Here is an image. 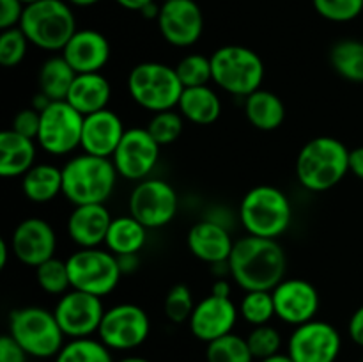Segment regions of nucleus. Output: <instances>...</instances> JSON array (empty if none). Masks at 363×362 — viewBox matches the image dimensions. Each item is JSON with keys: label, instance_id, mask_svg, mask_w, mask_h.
Listing matches in <instances>:
<instances>
[{"label": "nucleus", "instance_id": "50", "mask_svg": "<svg viewBox=\"0 0 363 362\" xmlns=\"http://www.w3.org/2000/svg\"><path fill=\"white\" fill-rule=\"evenodd\" d=\"M160 7H162V6H158V4H156V0H155V2L147 4V6H145L144 9L140 11V14L145 18V20H158Z\"/></svg>", "mask_w": 363, "mask_h": 362}, {"label": "nucleus", "instance_id": "40", "mask_svg": "<svg viewBox=\"0 0 363 362\" xmlns=\"http://www.w3.org/2000/svg\"><path fill=\"white\" fill-rule=\"evenodd\" d=\"M247 343L250 346L252 355L257 361L268 358L272 355L280 353L282 348V336L275 327L268 325H259L252 329V332L247 336Z\"/></svg>", "mask_w": 363, "mask_h": 362}, {"label": "nucleus", "instance_id": "36", "mask_svg": "<svg viewBox=\"0 0 363 362\" xmlns=\"http://www.w3.org/2000/svg\"><path fill=\"white\" fill-rule=\"evenodd\" d=\"M176 73L184 89L209 85V82H213L211 57L190 53L177 62Z\"/></svg>", "mask_w": 363, "mask_h": 362}, {"label": "nucleus", "instance_id": "41", "mask_svg": "<svg viewBox=\"0 0 363 362\" xmlns=\"http://www.w3.org/2000/svg\"><path fill=\"white\" fill-rule=\"evenodd\" d=\"M319 16L333 23H346L363 14V0H312Z\"/></svg>", "mask_w": 363, "mask_h": 362}, {"label": "nucleus", "instance_id": "18", "mask_svg": "<svg viewBox=\"0 0 363 362\" xmlns=\"http://www.w3.org/2000/svg\"><path fill=\"white\" fill-rule=\"evenodd\" d=\"M277 318L287 325H303L315 319L319 311V293L312 283L305 279H284L272 291Z\"/></svg>", "mask_w": 363, "mask_h": 362}, {"label": "nucleus", "instance_id": "49", "mask_svg": "<svg viewBox=\"0 0 363 362\" xmlns=\"http://www.w3.org/2000/svg\"><path fill=\"white\" fill-rule=\"evenodd\" d=\"M116 2L119 4L121 7H124V9L137 11V13H140V11L147 6V4L155 2V0H116Z\"/></svg>", "mask_w": 363, "mask_h": 362}, {"label": "nucleus", "instance_id": "44", "mask_svg": "<svg viewBox=\"0 0 363 362\" xmlns=\"http://www.w3.org/2000/svg\"><path fill=\"white\" fill-rule=\"evenodd\" d=\"M28 353L9 332L0 337V362H28Z\"/></svg>", "mask_w": 363, "mask_h": 362}, {"label": "nucleus", "instance_id": "22", "mask_svg": "<svg viewBox=\"0 0 363 362\" xmlns=\"http://www.w3.org/2000/svg\"><path fill=\"white\" fill-rule=\"evenodd\" d=\"M186 243L194 258L211 266L229 261L234 248V240L225 224L211 219L194 224L188 231Z\"/></svg>", "mask_w": 363, "mask_h": 362}, {"label": "nucleus", "instance_id": "19", "mask_svg": "<svg viewBox=\"0 0 363 362\" xmlns=\"http://www.w3.org/2000/svg\"><path fill=\"white\" fill-rule=\"evenodd\" d=\"M238 316H240V307L230 298L209 293L208 297L197 302L188 327L195 339L208 344L233 332Z\"/></svg>", "mask_w": 363, "mask_h": 362}, {"label": "nucleus", "instance_id": "43", "mask_svg": "<svg viewBox=\"0 0 363 362\" xmlns=\"http://www.w3.org/2000/svg\"><path fill=\"white\" fill-rule=\"evenodd\" d=\"M25 4L20 0H0V28L18 27L23 16Z\"/></svg>", "mask_w": 363, "mask_h": 362}, {"label": "nucleus", "instance_id": "23", "mask_svg": "<svg viewBox=\"0 0 363 362\" xmlns=\"http://www.w3.org/2000/svg\"><path fill=\"white\" fill-rule=\"evenodd\" d=\"M112 220L105 204L73 206L67 216V234L80 248L99 247L105 243Z\"/></svg>", "mask_w": 363, "mask_h": 362}, {"label": "nucleus", "instance_id": "20", "mask_svg": "<svg viewBox=\"0 0 363 362\" xmlns=\"http://www.w3.org/2000/svg\"><path fill=\"white\" fill-rule=\"evenodd\" d=\"M60 55L78 75L101 73L110 60V43L99 31L82 28L74 32Z\"/></svg>", "mask_w": 363, "mask_h": 362}, {"label": "nucleus", "instance_id": "29", "mask_svg": "<svg viewBox=\"0 0 363 362\" xmlns=\"http://www.w3.org/2000/svg\"><path fill=\"white\" fill-rule=\"evenodd\" d=\"M147 227L133 215L116 216L106 233L105 245L112 254H138L147 241Z\"/></svg>", "mask_w": 363, "mask_h": 362}, {"label": "nucleus", "instance_id": "4", "mask_svg": "<svg viewBox=\"0 0 363 362\" xmlns=\"http://www.w3.org/2000/svg\"><path fill=\"white\" fill-rule=\"evenodd\" d=\"M18 27L25 32L30 45L45 52H62L78 31L71 4L64 0H38L28 4Z\"/></svg>", "mask_w": 363, "mask_h": 362}, {"label": "nucleus", "instance_id": "58", "mask_svg": "<svg viewBox=\"0 0 363 362\" xmlns=\"http://www.w3.org/2000/svg\"><path fill=\"white\" fill-rule=\"evenodd\" d=\"M362 362H363V361H362Z\"/></svg>", "mask_w": 363, "mask_h": 362}, {"label": "nucleus", "instance_id": "45", "mask_svg": "<svg viewBox=\"0 0 363 362\" xmlns=\"http://www.w3.org/2000/svg\"><path fill=\"white\" fill-rule=\"evenodd\" d=\"M347 334L354 344L363 348V304L351 314L350 323H347Z\"/></svg>", "mask_w": 363, "mask_h": 362}, {"label": "nucleus", "instance_id": "55", "mask_svg": "<svg viewBox=\"0 0 363 362\" xmlns=\"http://www.w3.org/2000/svg\"><path fill=\"white\" fill-rule=\"evenodd\" d=\"M20 2H23L25 6H28V4H34V2H38V0H20Z\"/></svg>", "mask_w": 363, "mask_h": 362}, {"label": "nucleus", "instance_id": "3", "mask_svg": "<svg viewBox=\"0 0 363 362\" xmlns=\"http://www.w3.org/2000/svg\"><path fill=\"white\" fill-rule=\"evenodd\" d=\"M350 172V149L335 137H315L300 149L296 177L311 192L337 187Z\"/></svg>", "mask_w": 363, "mask_h": 362}, {"label": "nucleus", "instance_id": "53", "mask_svg": "<svg viewBox=\"0 0 363 362\" xmlns=\"http://www.w3.org/2000/svg\"><path fill=\"white\" fill-rule=\"evenodd\" d=\"M67 2H69L71 6H77V7H91V6H96L98 2H101V0H67Z\"/></svg>", "mask_w": 363, "mask_h": 362}, {"label": "nucleus", "instance_id": "32", "mask_svg": "<svg viewBox=\"0 0 363 362\" xmlns=\"http://www.w3.org/2000/svg\"><path fill=\"white\" fill-rule=\"evenodd\" d=\"M206 361L208 362H254L247 337L230 332L227 336L211 341L206 346Z\"/></svg>", "mask_w": 363, "mask_h": 362}, {"label": "nucleus", "instance_id": "57", "mask_svg": "<svg viewBox=\"0 0 363 362\" xmlns=\"http://www.w3.org/2000/svg\"><path fill=\"white\" fill-rule=\"evenodd\" d=\"M28 362H30V361H28Z\"/></svg>", "mask_w": 363, "mask_h": 362}, {"label": "nucleus", "instance_id": "11", "mask_svg": "<svg viewBox=\"0 0 363 362\" xmlns=\"http://www.w3.org/2000/svg\"><path fill=\"white\" fill-rule=\"evenodd\" d=\"M82 130L84 116L74 106L66 99L52 102L41 112V126L35 141L48 155L64 156L80 148Z\"/></svg>", "mask_w": 363, "mask_h": 362}, {"label": "nucleus", "instance_id": "46", "mask_svg": "<svg viewBox=\"0 0 363 362\" xmlns=\"http://www.w3.org/2000/svg\"><path fill=\"white\" fill-rule=\"evenodd\" d=\"M350 172L363 181V146L350 151Z\"/></svg>", "mask_w": 363, "mask_h": 362}, {"label": "nucleus", "instance_id": "39", "mask_svg": "<svg viewBox=\"0 0 363 362\" xmlns=\"http://www.w3.org/2000/svg\"><path fill=\"white\" fill-rule=\"evenodd\" d=\"M30 41L20 27L6 28L0 34V64L4 67H16L27 55Z\"/></svg>", "mask_w": 363, "mask_h": 362}, {"label": "nucleus", "instance_id": "54", "mask_svg": "<svg viewBox=\"0 0 363 362\" xmlns=\"http://www.w3.org/2000/svg\"><path fill=\"white\" fill-rule=\"evenodd\" d=\"M116 362H151V361L145 357H138V355H128V357L119 358V361H116Z\"/></svg>", "mask_w": 363, "mask_h": 362}, {"label": "nucleus", "instance_id": "31", "mask_svg": "<svg viewBox=\"0 0 363 362\" xmlns=\"http://www.w3.org/2000/svg\"><path fill=\"white\" fill-rule=\"evenodd\" d=\"M330 64L344 80L363 84V41L342 39L330 50Z\"/></svg>", "mask_w": 363, "mask_h": 362}, {"label": "nucleus", "instance_id": "1", "mask_svg": "<svg viewBox=\"0 0 363 362\" xmlns=\"http://www.w3.org/2000/svg\"><path fill=\"white\" fill-rule=\"evenodd\" d=\"M229 272L241 290L273 291L286 279L287 256L279 240L247 234L234 241Z\"/></svg>", "mask_w": 363, "mask_h": 362}, {"label": "nucleus", "instance_id": "7", "mask_svg": "<svg viewBox=\"0 0 363 362\" xmlns=\"http://www.w3.org/2000/svg\"><path fill=\"white\" fill-rule=\"evenodd\" d=\"M9 334L23 346L28 357L52 358L62 350L64 336L53 311L39 305H27L11 311Z\"/></svg>", "mask_w": 363, "mask_h": 362}, {"label": "nucleus", "instance_id": "8", "mask_svg": "<svg viewBox=\"0 0 363 362\" xmlns=\"http://www.w3.org/2000/svg\"><path fill=\"white\" fill-rule=\"evenodd\" d=\"M183 91L176 67L163 62H140L131 67L128 75V92L131 99L152 114L176 109Z\"/></svg>", "mask_w": 363, "mask_h": 362}, {"label": "nucleus", "instance_id": "28", "mask_svg": "<svg viewBox=\"0 0 363 362\" xmlns=\"http://www.w3.org/2000/svg\"><path fill=\"white\" fill-rule=\"evenodd\" d=\"M21 192L28 201L38 204L53 201L62 194V169L53 163H35L21 176Z\"/></svg>", "mask_w": 363, "mask_h": 362}, {"label": "nucleus", "instance_id": "17", "mask_svg": "<svg viewBox=\"0 0 363 362\" xmlns=\"http://www.w3.org/2000/svg\"><path fill=\"white\" fill-rule=\"evenodd\" d=\"M11 248L18 261L38 268L45 261L55 258L57 234L45 219L28 216L14 227Z\"/></svg>", "mask_w": 363, "mask_h": 362}, {"label": "nucleus", "instance_id": "52", "mask_svg": "<svg viewBox=\"0 0 363 362\" xmlns=\"http://www.w3.org/2000/svg\"><path fill=\"white\" fill-rule=\"evenodd\" d=\"M259 362H294V361L289 357V353H282V351H280V353L272 355V357L268 358H262V361Z\"/></svg>", "mask_w": 363, "mask_h": 362}, {"label": "nucleus", "instance_id": "14", "mask_svg": "<svg viewBox=\"0 0 363 362\" xmlns=\"http://www.w3.org/2000/svg\"><path fill=\"white\" fill-rule=\"evenodd\" d=\"M105 311L106 309L103 307L99 297L85 291L69 290L59 297L53 314L64 336L71 339H84L91 337L92 334H98Z\"/></svg>", "mask_w": 363, "mask_h": 362}, {"label": "nucleus", "instance_id": "10", "mask_svg": "<svg viewBox=\"0 0 363 362\" xmlns=\"http://www.w3.org/2000/svg\"><path fill=\"white\" fill-rule=\"evenodd\" d=\"M151 319L137 304H117L106 309L98 339L112 351H130L147 341Z\"/></svg>", "mask_w": 363, "mask_h": 362}, {"label": "nucleus", "instance_id": "25", "mask_svg": "<svg viewBox=\"0 0 363 362\" xmlns=\"http://www.w3.org/2000/svg\"><path fill=\"white\" fill-rule=\"evenodd\" d=\"M35 165V144L9 128L0 133V176L21 177Z\"/></svg>", "mask_w": 363, "mask_h": 362}, {"label": "nucleus", "instance_id": "16", "mask_svg": "<svg viewBox=\"0 0 363 362\" xmlns=\"http://www.w3.org/2000/svg\"><path fill=\"white\" fill-rule=\"evenodd\" d=\"M156 21L162 38L176 48L194 46L204 32V16L195 0L163 2Z\"/></svg>", "mask_w": 363, "mask_h": 362}, {"label": "nucleus", "instance_id": "24", "mask_svg": "<svg viewBox=\"0 0 363 362\" xmlns=\"http://www.w3.org/2000/svg\"><path fill=\"white\" fill-rule=\"evenodd\" d=\"M110 98H112V85L105 75L82 73L74 78L66 102L85 117L108 109Z\"/></svg>", "mask_w": 363, "mask_h": 362}, {"label": "nucleus", "instance_id": "38", "mask_svg": "<svg viewBox=\"0 0 363 362\" xmlns=\"http://www.w3.org/2000/svg\"><path fill=\"white\" fill-rule=\"evenodd\" d=\"M195 305L197 302L194 300L190 287L186 284H176L167 291L165 300H163V312L169 322L181 325V323L190 322Z\"/></svg>", "mask_w": 363, "mask_h": 362}, {"label": "nucleus", "instance_id": "47", "mask_svg": "<svg viewBox=\"0 0 363 362\" xmlns=\"http://www.w3.org/2000/svg\"><path fill=\"white\" fill-rule=\"evenodd\" d=\"M117 261H119V268H121V272H123V275H126V273L137 272L138 265H140V259H138V254L117 256Z\"/></svg>", "mask_w": 363, "mask_h": 362}, {"label": "nucleus", "instance_id": "35", "mask_svg": "<svg viewBox=\"0 0 363 362\" xmlns=\"http://www.w3.org/2000/svg\"><path fill=\"white\" fill-rule=\"evenodd\" d=\"M35 283L45 293L62 297L71 290L67 263L59 258H52L35 268Z\"/></svg>", "mask_w": 363, "mask_h": 362}, {"label": "nucleus", "instance_id": "15", "mask_svg": "<svg viewBox=\"0 0 363 362\" xmlns=\"http://www.w3.org/2000/svg\"><path fill=\"white\" fill-rule=\"evenodd\" d=\"M162 146L151 137L147 128H128L112 156L119 176L130 181L147 180L160 160Z\"/></svg>", "mask_w": 363, "mask_h": 362}, {"label": "nucleus", "instance_id": "51", "mask_svg": "<svg viewBox=\"0 0 363 362\" xmlns=\"http://www.w3.org/2000/svg\"><path fill=\"white\" fill-rule=\"evenodd\" d=\"M9 252H13L11 243H7V240H0V268H6L7 259H9Z\"/></svg>", "mask_w": 363, "mask_h": 362}, {"label": "nucleus", "instance_id": "26", "mask_svg": "<svg viewBox=\"0 0 363 362\" xmlns=\"http://www.w3.org/2000/svg\"><path fill=\"white\" fill-rule=\"evenodd\" d=\"M177 110L190 123L208 126L215 123L222 114V99L209 85L186 87L177 103Z\"/></svg>", "mask_w": 363, "mask_h": 362}, {"label": "nucleus", "instance_id": "33", "mask_svg": "<svg viewBox=\"0 0 363 362\" xmlns=\"http://www.w3.org/2000/svg\"><path fill=\"white\" fill-rule=\"evenodd\" d=\"M55 362H116L112 350L106 348L99 339L84 337V339H71L62 346Z\"/></svg>", "mask_w": 363, "mask_h": 362}, {"label": "nucleus", "instance_id": "37", "mask_svg": "<svg viewBox=\"0 0 363 362\" xmlns=\"http://www.w3.org/2000/svg\"><path fill=\"white\" fill-rule=\"evenodd\" d=\"M184 117L179 110H163V112L152 114L147 124V131L160 146H169L181 137L184 130Z\"/></svg>", "mask_w": 363, "mask_h": 362}, {"label": "nucleus", "instance_id": "30", "mask_svg": "<svg viewBox=\"0 0 363 362\" xmlns=\"http://www.w3.org/2000/svg\"><path fill=\"white\" fill-rule=\"evenodd\" d=\"M77 75V71L69 66V62L62 55L48 57L39 67V92L48 96L52 102H64L69 94V89Z\"/></svg>", "mask_w": 363, "mask_h": 362}, {"label": "nucleus", "instance_id": "34", "mask_svg": "<svg viewBox=\"0 0 363 362\" xmlns=\"http://www.w3.org/2000/svg\"><path fill=\"white\" fill-rule=\"evenodd\" d=\"M240 316L252 327L268 325L275 318V302L272 291H245Z\"/></svg>", "mask_w": 363, "mask_h": 362}, {"label": "nucleus", "instance_id": "9", "mask_svg": "<svg viewBox=\"0 0 363 362\" xmlns=\"http://www.w3.org/2000/svg\"><path fill=\"white\" fill-rule=\"evenodd\" d=\"M71 290L103 298L112 293L123 277L117 256L108 248H78L66 259Z\"/></svg>", "mask_w": 363, "mask_h": 362}, {"label": "nucleus", "instance_id": "27", "mask_svg": "<svg viewBox=\"0 0 363 362\" xmlns=\"http://www.w3.org/2000/svg\"><path fill=\"white\" fill-rule=\"evenodd\" d=\"M245 116L248 123L257 130H279L286 121V105L279 94L259 89L245 98Z\"/></svg>", "mask_w": 363, "mask_h": 362}, {"label": "nucleus", "instance_id": "12", "mask_svg": "<svg viewBox=\"0 0 363 362\" xmlns=\"http://www.w3.org/2000/svg\"><path fill=\"white\" fill-rule=\"evenodd\" d=\"M128 206L130 215L147 229H160L172 222L179 201L172 185L158 177H147L135 185Z\"/></svg>", "mask_w": 363, "mask_h": 362}, {"label": "nucleus", "instance_id": "48", "mask_svg": "<svg viewBox=\"0 0 363 362\" xmlns=\"http://www.w3.org/2000/svg\"><path fill=\"white\" fill-rule=\"evenodd\" d=\"M211 295H216V297H223V298H230V283L227 280V277L216 279L215 283L211 284Z\"/></svg>", "mask_w": 363, "mask_h": 362}, {"label": "nucleus", "instance_id": "42", "mask_svg": "<svg viewBox=\"0 0 363 362\" xmlns=\"http://www.w3.org/2000/svg\"><path fill=\"white\" fill-rule=\"evenodd\" d=\"M39 126H41V112H38L32 106L30 109H21L13 117V123H11V130L23 135V137L32 138V141L38 138Z\"/></svg>", "mask_w": 363, "mask_h": 362}, {"label": "nucleus", "instance_id": "2", "mask_svg": "<svg viewBox=\"0 0 363 362\" xmlns=\"http://www.w3.org/2000/svg\"><path fill=\"white\" fill-rule=\"evenodd\" d=\"M62 195L73 206L105 204L116 190L117 172L112 158L82 155L73 156L64 163Z\"/></svg>", "mask_w": 363, "mask_h": 362}, {"label": "nucleus", "instance_id": "13", "mask_svg": "<svg viewBox=\"0 0 363 362\" xmlns=\"http://www.w3.org/2000/svg\"><path fill=\"white\" fill-rule=\"evenodd\" d=\"M342 350L339 330L328 322L312 319L294 327L287 353L294 362H335Z\"/></svg>", "mask_w": 363, "mask_h": 362}, {"label": "nucleus", "instance_id": "56", "mask_svg": "<svg viewBox=\"0 0 363 362\" xmlns=\"http://www.w3.org/2000/svg\"><path fill=\"white\" fill-rule=\"evenodd\" d=\"M162 2H170V0H162Z\"/></svg>", "mask_w": 363, "mask_h": 362}, {"label": "nucleus", "instance_id": "21", "mask_svg": "<svg viewBox=\"0 0 363 362\" xmlns=\"http://www.w3.org/2000/svg\"><path fill=\"white\" fill-rule=\"evenodd\" d=\"M124 133H126V128H124L123 119L113 110H99L84 117L80 148L89 155L112 158Z\"/></svg>", "mask_w": 363, "mask_h": 362}, {"label": "nucleus", "instance_id": "6", "mask_svg": "<svg viewBox=\"0 0 363 362\" xmlns=\"http://www.w3.org/2000/svg\"><path fill=\"white\" fill-rule=\"evenodd\" d=\"M213 82L222 91L247 98L264 80V62L257 52L241 45H225L211 55Z\"/></svg>", "mask_w": 363, "mask_h": 362}, {"label": "nucleus", "instance_id": "5", "mask_svg": "<svg viewBox=\"0 0 363 362\" xmlns=\"http://www.w3.org/2000/svg\"><path fill=\"white\" fill-rule=\"evenodd\" d=\"M240 219L252 236H282L293 220V206L280 188L272 185H259L250 188L241 199Z\"/></svg>", "mask_w": 363, "mask_h": 362}]
</instances>
